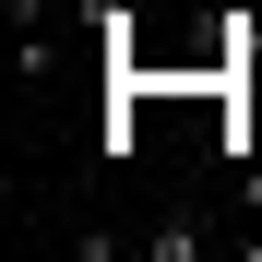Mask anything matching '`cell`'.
I'll return each instance as SVG.
<instances>
[{"label": "cell", "mask_w": 262, "mask_h": 262, "mask_svg": "<svg viewBox=\"0 0 262 262\" xmlns=\"http://www.w3.org/2000/svg\"><path fill=\"white\" fill-rule=\"evenodd\" d=\"M143 262H203V227H191V214H155V227H143Z\"/></svg>", "instance_id": "6da1fadb"}]
</instances>
